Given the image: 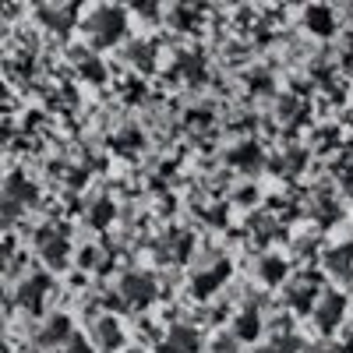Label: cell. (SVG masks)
<instances>
[{"label":"cell","mask_w":353,"mask_h":353,"mask_svg":"<svg viewBox=\"0 0 353 353\" xmlns=\"http://www.w3.org/2000/svg\"><path fill=\"white\" fill-rule=\"evenodd\" d=\"M81 32L92 46H113L121 43L124 32H128V11L124 8H110V4H99L92 8L85 18H81Z\"/></svg>","instance_id":"6da1fadb"},{"label":"cell","mask_w":353,"mask_h":353,"mask_svg":"<svg viewBox=\"0 0 353 353\" xmlns=\"http://www.w3.org/2000/svg\"><path fill=\"white\" fill-rule=\"evenodd\" d=\"M121 301L128 307H149L156 301V283L152 276H145V272H128L121 279Z\"/></svg>","instance_id":"7a4b0ae2"},{"label":"cell","mask_w":353,"mask_h":353,"mask_svg":"<svg viewBox=\"0 0 353 353\" xmlns=\"http://www.w3.org/2000/svg\"><path fill=\"white\" fill-rule=\"evenodd\" d=\"M39 254L46 258V265H53V269H64L68 265V237L64 233H57V230H39Z\"/></svg>","instance_id":"3957f363"},{"label":"cell","mask_w":353,"mask_h":353,"mask_svg":"<svg viewBox=\"0 0 353 353\" xmlns=\"http://www.w3.org/2000/svg\"><path fill=\"white\" fill-rule=\"evenodd\" d=\"M343 307H346V301L339 297V293H325V297H321V304L314 307V321L325 332H332L336 325H339V318H343Z\"/></svg>","instance_id":"277c9868"},{"label":"cell","mask_w":353,"mask_h":353,"mask_svg":"<svg viewBox=\"0 0 353 353\" xmlns=\"http://www.w3.org/2000/svg\"><path fill=\"white\" fill-rule=\"evenodd\" d=\"M18 201H21V205L36 201V188L28 184L21 173H11V176H8V198H4V205H8V219L18 212Z\"/></svg>","instance_id":"5b68a950"},{"label":"cell","mask_w":353,"mask_h":353,"mask_svg":"<svg viewBox=\"0 0 353 353\" xmlns=\"http://www.w3.org/2000/svg\"><path fill=\"white\" fill-rule=\"evenodd\" d=\"M198 346H201V336L191 325H173L166 332V353H198Z\"/></svg>","instance_id":"8992f818"},{"label":"cell","mask_w":353,"mask_h":353,"mask_svg":"<svg viewBox=\"0 0 353 353\" xmlns=\"http://www.w3.org/2000/svg\"><path fill=\"white\" fill-rule=\"evenodd\" d=\"M46 293H50V279H46V276H28V279L21 283V293H18V297H21V304H25L28 311H39Z\"/></svg>","instance_id":"52a82bcc"},{"label":"cell","mask_w":353,"mask_h":353,"mask_svg":"<svg viewBox=\"0 0 353 353\" xmlns=\"http://www.w3.org/2000/svg\"><path fill=\"white\" fill-rule=\"evenodd\" d=\"M304 21H307V28L314 36H332V28H336V18H332L329 8H307Z\"/></svg>","instance_id":"ba28073f"},{"label":"cell","mask_w":353,"mask_h":353,"mask_svg":"<svg viewBox=\"0 0 353 353\" xmlns=\"http://www.w3.org/2000/svg\"><path fill=\"white\" fill-rule=\"evenodd\" d=\"M74 336H71V321H68V314H57V318H50V325L43 329V343H71Z\"/></svg>","instance_id":"9c48e42d"},{"label":"cell","mask_w":353,"mask_h":353,"mask_svg":"<svg viewBox=\"0 0 353 353\" xmlns=\"http://www.w3.org/2000/svg\"><path fill=\"white\" fill-rule=\"evenodd\" d=\"M258 329H261V321H258V311H241L237 325H233V339H241V343H251V339H258Z\"/></svg>","instance_id":"30bf717a"},{"label":"cell","mask_w":353,"mask_h":353,"mask_svg":"<svg viewBox=\"0 0 353 353\" xmlns=\"http://www.w3.org/2000/svg\"><path fill=\"white\" fill-rule=\"evenodd\" d=\"M159 251H163L159 258H166V261H184L188 251H191V237H188V233H173V244H170V237H166Z\"/></svg>","instance_id":"8fae6325"},{"label":"cell","mask_w":353,"mask_h":353,"mask_svg":"<svg viewBox=\"0 0 353 353\" xmlns=\"http://www.w3.org/2000/svg\"><path fill=\"white\" fill-rule=\"evenodd\" d=\"M226 265H216V269H209V272H198L194 276V293H198V297H205V293H212L223 279H226Z\"/></svg>","instance_id":"7c38bea8"},{"label":"cell","mask_w":353,"mask_h":353,"mask_svg":"<svg viewBox=\"0 0 353 353\" xmlns=\"http://www.w3.org/2000/svg\"><path fill=\"white\" fill-rule=\"evenodd\" d=\"M96 339H99L103 350H117V346H121V339H124V332L113 325V318H103L99 325H96Z\"/></svg>","instance_id":"4fadbf2b"},{"label":"cell","mask_w":353,"mask_h":353,"mask_svg":"<svg viewBox=\"0 0 353 353\" xmlns=\"http://www.w3.org/2000/svg\"><path fill=\"white\" fill-rule=\"evenodd\" d=\"M311 301H314V283L304 279V286H293L290 290V304L297 311H311Z\"/></svg>","instance_id":"5bb4252c"},{"label":"cell","mask_w":353,"mask_h":353,"mask_svg":"<svg viewBox=\"0 0 353 353\" xmlns=\"http://www.w3.org/2000/svg\"><path fill=\"white\" fill-rule=\"evenodd\" d=\"M78 14V8H61V11H53V8H43V18L50 21V25H61V32L71 25V18Z\"/></svg>","instance_id":"9a60e30c"},{"label":"cell","mask_w":353,"mask_h":353,"mask_svg":"<svg viewBox=\"0 0 353 353\" xmlns=\"http://www.w3.org/2000/svg\"><path fill=\"white\" fill-rule=\"evenodd\" d=\"M261 276H265V283H283L286 265L279 258H269V261H261Z\"/></svg>","instance_id":"2e32d148"},{"label":"cell","mask_w":353,"mask_h":353,"mask_svg":"<svg viewBox=\"0 0 353 353\" xmlns=\"http://www.w3.org/2000/svg\"><path fill=\"white\" fill-rule=\"evenodd\" d=\"M81 265H85V269H106V265H110V258H103V251L99 248H88V251H81Z\"/></svg>","instance_id":"e0dca14e"},{"label":"cell","mask_w":353,"mask_h":353,"mask_svg":"<svg viewBox=\"0 0 353 353\" xmlns=\"http://www.w3.org/2000/svg\"><path fill=\"white\" fill-rule=\"evenodd\" d=\"M131 61L141 64V68H149V64H152V46H149V43H138V46L131 50Z\"/></svg>","instance_id":"ac0fdd59"},{"label":"cell","mask_w":353,"mask_h":353,"mask_svg":"<svg viewBox=\"0 0 353 353\" xmlns=\"http://www.w3.org/2000/svg\"><path fill=\"white\" fill-rule=\"evenodd\" d=\"M110 216H113V205H110V201H99L96 209H92V226H99V230H103Z\"/></svg>","instance_id":"d6986e66"},{"label":"cell","mask_w":353,"mask_h":353,"mask_svg":"<svg viewBox=\"0 0 353 353\" xmlns=\"http://www.w3.org/2000/svg\"><path fill=\"white\" fill-rule=\"evenodd\" d=\"M265 353H293V339H286V343H276L272 350H265Z\"/></svg>","instance_id":"ffe728a7"},{"label":"cell","mask_w":353,"mask_h":353,"mask_svg":"<svg viewBox=\"0 0 353 353\" xmlns=\"http://www.w3.org/2000/svg\"><path fill=\"white\" fill-rule=\"evenodd\" d=\"M128 353H141V350H128Z\"/></svg>","instance_id":"44dd1931"}]
</instances>
